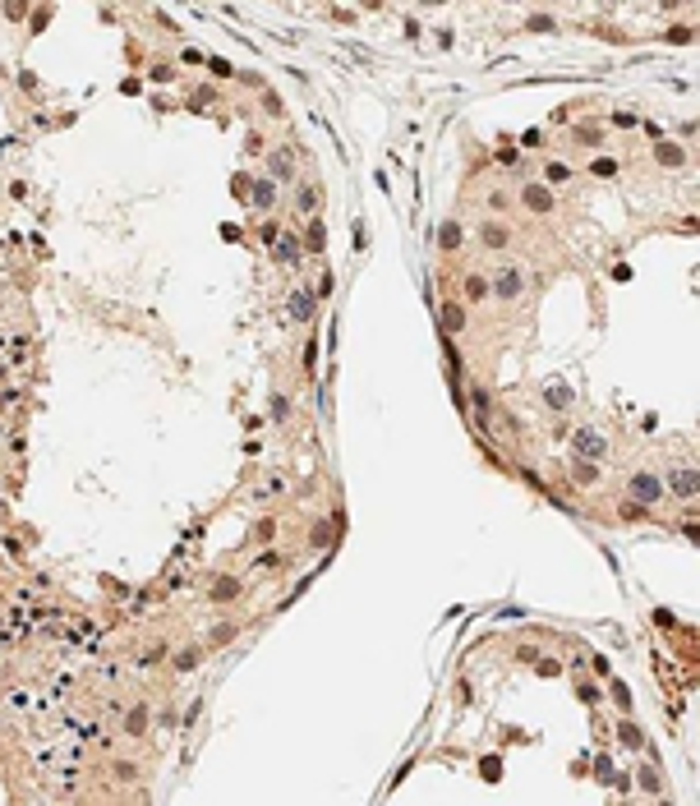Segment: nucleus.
Masks as SVG:
<instances>
[{
    "instance_id": "obj_1",
    "label": "nucleus",
    "mask_w": 700,
    "mask_h": 806,
    "mask_svg": "<svg viewBox=\"0 0 700 806\" xmlns=\"http://www.w3.org/2000/svg\"><path fill=\"white\" fill-rule=\"evenodd\" d=\"M525 290V277H521V267H502L498 277L489 281V295H498V299H516Z\"/></svg>"
},
{
    "instance_id": "obj_2",
    "label": "nucleus",
    "mask_w": 700,
    "mask_h": 806,
    "mask_svg": "<svg viewBox=\"0 0 700 806\" xmlns=\"http://www.w3.org/2000/svg\"><path fill=\"white\" fill-rule=\"evenodd\" d=\"M627 489H631V498H636V502H645V507L664 498V479H659V474H649V470H640L636 479L627 484Z\"/></svg>"
},
{
    "instance_id": "obj_3",
    "label": "nucleus",
    "mask_w": 700,
    "mask_h": 806,
    "mask_svg": "<svg viewBox=\"0 0 700 806\" xmlns=\"http://www.w3.org/2000/svg\"><path fill=\"white\" fill-rule=\"evenodd\" d=\"M521 203H525L530 212H539V217H548V212H553V189H548V184H525V189H521Z\"/></svg>"
},
{
    "instance_id": "obj_4",
    "label": "nucleus",
    "mask_w": 700,
    "mask_h": 806,
    "mask_svg": "<svg viewBox=\"0 0 700 806\" xmlns=\"http://www.w3.org/2000/svg\"><path fill=\"white\" fill-rule=\"evenodd\" d=\"M267 171H272V180H295V152H290V148H272L267 152Z\"/></svg>"
},
{
    "instance_id": "obj_5",
    "label": "nucleus",
    "mask_w": 700,
    "mask_h": 806,
    "mask_svg": "<svg viewBox=\"0 0 700 806\" xmlns=\"http://www.w3.org/2000/svg\"><path fill=\"white\" fill-rule=\"evenodd\" d=\"M604 452H608V442L599 438L595 429H576V456H585V461H599Z\"/></svg>"
},
{
    "instance_id": "obj_6",
    "label": "nucleus",
    "mask_w": 700,
    "mask_h": 806,
    "mask_svg": "<svg viewBox=\"0 0 700 806\" xmlns=\"http://www.w3.org/2000/svg\"><path fill=\"white\" fill-rule=\"evenodd\" d=\"M668 489H673L677 498H696L700 493V470H673L668 474Z\"/></svg>"
},
{
    "instance_id": "obj_7",
    "label": "nucleus",
    "mask_w": 700,
    "mask_h": 806,
    "mask_svg": "<svg viewBox=\"0 0 700 806\" xmlns=\"http://www.w3.org/2000/svg\"><path fill=\"white\" fill-rule=\"evenodd\" d=\"M438 323H442V332H447V336L465 332V309H461V304H452V299H447V304L438 309Z\"/></svg>"
},
{
    "instance_id": "obj_8",
    "label": "nucleus",
    "mask_w": 700,
    "mask_h": 806,
    "mask_svg": "<svg viewBox=\"0 0 700 806\" xmlns=\"http://www.w3.org/2000/svg\"><path fill=\"white\" fill-rule=\"evenodd\" d=\"M208 595L217 599V604H230V599H240V595H245V585H240L235 576H217V580H212V590H208Z\"/></svg>"
},
{
    "instance_id": "obj_9",
    "label": "nucleus",
    "mask_w": 700,
    "mask_h": 806,
    "mask_svg": "<svg viewBox=\"0 0 700 806\" xmlns=\"http://www.w3.org/2000/svg\"><path fill=\"white\" fill-rule=\"evenodd\" d=\"M479 240H484L489 249H507V245H511V230L502 226V221H484V226H479Z\"/></svg>"
},
{
    "instance_id": "obj_10",
    "label": "nucleus",
    "mask_w": 700,
    "mask_h": 806,
    "mask_svg": "<svg viewBox=\"0 0 700 806\" xmlns=\"http://www.w3.org/2000/svg\"><path fill=\"white\" fill-rule=\"evenodd\" d=\"M272 258H277V263H299V240L295 235H277L272 240Z\"/></svg>"
},
{
    "instance_id": "obj_11",
    "label": "nucleus",
    "mask_w": 700,
    "mask_h": 806,
    "mask_svg": "<svg viewBox=\"0 0 700 806\" xmlns=\"http://www.w3.org/2000/svg\"><path fill=\"white\" fill-rule=\"evenodd\" d=\"M148 723H152L148 705H134V710L124 714V733H129V737H143V733H148Z\"/></svg>"
},
{
    "instance_id": "obj_12",
    "label": "nucleus",
    "mask_w": 700,
    "mask_h": 806,
    "mask_svg": "<svg viewBox=\"0 0 700 806\" xmlns=\"http://www.w3.org/2000/svg\"><path fill=\"white\" fill-rule=\"evenodd\" d=\"M272 198H277V184L272 180H249V203L254 208H272Z\"/></svg>"
},
{
    "instance_id": "obj_13",
    "label": "nucleus",
    "mask_w": 700,
    "mask_h": 806,
    "mask_svg": "<svg viewBox=\"0 0 700 806\" xmlns=\"http://www.w3.org/2000/svg\"><path fill=\"white\" fill-rule=\"evenodd\" d=\"M314 290H295V295H290V314H295L299 318V323H309V318H314Z\"/></svg>"
},
{
    "instance_id": "obj_14",
    "label": "nucleus",
    "mask_w": 700,
    "mask_h": 806,
    "mask_svg": "<svg viewBox=\"0 0 700 806\" xmlns=\"http://www.w3.org/2000/svg\"><path fill=\"white\" fill-rule=\"evenodd\" d=\"M654 161H659V166H682V161H686V148H677V143H659V148H654Z\"/></svg>"
},
{
    "instance_id": "obj_15",
    "label": "nucleus",
    "mask_w": 700,
    "mask_h": 806,
    "mask_svg": "<svg viewBox=\"0 0 700 806\" xmlns=\"http://www.w3.org/2000/svg\"><path fill=\"white\" fill-rule=\"evenodd\" d=\"M198 659H203L198 645H184V649H175V654H171V664L180 668V673H193V668H198Z\"/></svg>"
},
{
    "instance_id": "obj_16",
    "label": "nucleus",
    "mask_w": 700,
    "mask_h": 806,
    "mask_svg": "<svg viewBox=\"0 0 700 806\" xmlns=\"http://www.w3.org/2000/svg\"><path fill=\"white\" fill-rule=\"evenodd\" d=\"M235 636H240V627H235V622H217V627L208 631V645H212V649H221V645H230Z\"/></svg>"
},
{
    "instance_id": "obj_17",
    "label": "nucleus",
    "mask_w": 700,
    "mask_h": 806,
    "mask_svg": "<svg viewBox=\"0 0 700 806\" xmlns=\"http://www.w3.org/2000/svg\"><path fill=\"white\" fill-rule=\"evenodd\" d=\"M318 198H323V189H318V184H299V189H295V208H299V212H314Z\"/></svg>"
},
{
    "instance_id": "obj_18",
    "label": "nucleus",
    "mask_w": 700,
    "mask_h": 806,
    "mask_svg": "<svg viewBox=\"0 0 700 806\" xmlns=\"http://www.w3.org/2000/svg\"><path fill=\"white\" fill-rule=\"evenodd\" d=\"M571 479H576V484H595L599 479V465L585 461V456H576V461H571Z\"/></svg>"
},
{
    "instance_id": "obj_19",
    "label": "nucleus",
    "mask_w": 700,
    "mask_h": 806,
    "mask_svg": "<svg viewBox=\"0 0 700 806\" xmlns=\"http://www.w3.org/2000/svg\"><path fill=\"white\" fill-rule=\"evenodd\" d=\"M543 396H548L553 410H567V405H571V387L567 383H548V387H543Z\"/></svg>"
},
{
    "instance_id": "obj_20",
    "label": "nucleus",
    "mask_w": 700,
    "mask_h": 806,
    "mask_svg": "<svg viewBox=\"0 0 700 806\" xmlns=\"http://www.w3.org/2000/svg\"><path fill=\"white\" fill-rule=\"evenodd\" d=\"M332 539H336V526H332V516H323V521L314 526V535H309V543H314V548H327Z\"/></svg>"
},
{
    "instance_id": "obj_21",
    "label": "nucleus",
    "mask_w": 700,
    "mask_h": 806,
    "mask_svg": "<svg viewBox=\"0 0 700 806\" xmlns=\"http://www.w3.org/2000/svg\"><path fill=\"white\" fill-rule=\"evenodd\" d=\"M304 245L314 249V254H323V249H327V226H323V221H309V230H304Z\"/></svg>"
},
{
    "instance_id": "obj_22",
    "label": "nucleus",
    "mask_w": 700,
    "mask_h": 806,
    "mask_svg": "<svg viewBox=\"0 0 700 806\" xmlns=\"http://www.w3.org/2000/svg\"><path fill=\"white\" fill-rule=\"evenodd\" d=\"M438 245H442V249H456V245H461V226H456V221H442V230H438Z\"/></svg>"
},
{
    "instance_id": "obj_23",
    "label": "nucleus",
    "mask_w": 700,
    "mask_h": 806,
    "mask_svg": "<svg viewBox=\"0 0 700 806\" xmlns=\"http://www.w3.org/2000/svg\"><path fill=\"white\" fill-rule=\"evenodd\" d=\"M617 737H622V746H631V751H636V746H645V737H640V728H636V723H622V728H617Z\"/></svg>"
},
{
    "instance_id": "obj_24",
    "label": "nucleus",
    "mask_w": 700,
    "mask_h": 806,
    "mask_svg": "<svg viewBox=\"0 0 700 806\" xmlns=\"http://www.w3.org/2000/svg\"><path fill=\"white\" fill-rule=\"evenodd\" d=\"M489 295V281L484 277H465V299H484Z\"/></svg>"
},
{
    "instance_id": "obj_25",
    "label": "nucleus",
    "mask_w": 700,
    "mask_h": 806,
    "mask_svg": "<svg viewBox=\"0 0 700 806\" xmlns=\"http://www.w3.org/2000/svg\"><path fill=\"white\" fill-rule=\"evenodd\" d=\"M530 33H558V23H553V14H530Z\"/></svg>"
},
{
    "instance_id": "obj_26",
    "label": "nucleus",
    "mask_w": 700,
    "mask_h": 806,
    "mask_svg": "<svg viewBox=\"0 0 700 806\" xmlns=\"http://www.w3.org/2000/svg\"><path fill=\"white\" fill-rule=\"evenodd\" d=\"M636 774H640V788H645V792H659V788H664L659 770H649V765H645V770H636Z\"/></svg>"
},
{
    "instance_id": "obj_27",
    "label": "nucleus",
    "mask_w": 700,
    "mask_h": 806,
    "mask_svg": "<svg viewBox=\"0 0 700 806\" xmlns=\"http://www.w3.org/2000/svg\"><path fill=\"white\" fill-rule=\"evenodd\" d=\"M622 516H627V521H649V511H645V502L631 498V502H622Z\"/></svg>"
},
{
    "instance_id": "obj_28",
    "label": "nucleus",
    "mask_w": 700,
    "mask_h": 806,
    "mask_svg": "<svg viewBox=\"0 0 700 806\" xmlns=\"http://www.w3.org/2000/svg\"><path fill=\"white\" fill-rule=\"evenodd\" d=\"M599 139H604V134H599L595 124H576V143H590V148H599Z\"/></svg>"
},
{
    "instance_id": "obj_29",
    "label": "nucleus",
    "mask_w": 700,
    "mask_h": 806,
    "mask_svg": "<svg viewBox=\"0 0 700 806\" xmlns=\"http://www.w3.org/2000/svg\"><path fill=\"white\" fill-rule=\"evenodd\" d=\"M272 420H277V424H286V420H290V401H286L281 392L272 396Z\"/></svg>"
},
{
    "instance_id": "obj_30",
    "label": "nucleus",
    "mask_w": 700,
    "mask_h": 806,
    "mask_svg": "<svg viewBox=\"0 0 700 806\" xmlns=\"http://www.w3.org/2000/svg\"><path fill=\"white\" fill-rule=\"evenodd\" d=\"M5 18H28V0H5Z\"/></svg>"
},
{
    "instance_id": "obj_31",
    "label": "nucleus",
    "mask_w": 700,
    "mask_h": 806,
    "mask_svg": "<svg viewBox=\"0 0 700 806\" xmlns=\"http://www.w3.org/2000/svg\"><path fill=\"white\" fill-rule=\"evenodd\" d=\"M115 779H120V783H134V779H139V765L120 760V765H115Z\"/></svg>"
},
{
    "instance_id": "obj_32",
    "label": "nucleus",
    "mask_w": 700,
    "mask_h": 806,
    "mask_svg": "<svg viewBox=\"0 0 700 806\" xmlns=\"http://www.w3.org/2000/svg\"><path fill=\"white\" fill-rule=\"evenodd\" d=\"M484 779H489V783L502 779V760H498V755H489V760H484Z\"/></svg>"
},
{
    "instance_id": "obj_33",
    "label": "nucleus",
    "mask_w": 700,
    "mask_h": 806,
    "mask_svg": "<svg viewBox=\"0 0 700 806\" xmlns=\"http://www.w3.org/2000/svg\"><path fill=\"white\" fill-rule=\"evenodd\" d=\"M474 410H479V420H489V415H493V405H489V392H479V387H474Z\"/></svg>"
},
{
    "instance_id": "obj_34",
    "label": "nucleus",
    "mask_w": 700,
    "mask_h": 806,
    "mask_svg": "<svg viewBox=\"0 0 700 806\" xmlns=\"http://www.w3.org/2000/svg\"><path fill=\"white\" fill-rule=\"evenodd\" d=\"M612 696H617L622 710H631V691H627V682H612Z\"/></svg>"
},
{
    "instance_id": "obj_35",
    "label": "nucleus",
    "mask_w": 700,
    "mask_h": 806,
    "mask_svg": "<svg viewBox=\"0 0 700 806\" xmlns=\"http://www.w3.org/2000/svg\"><path fill=\"white\" fill-rule=\"evenodd\" d=\"M668 42H673V46H686V42H691V28H673V33H668Z\"/></svg>"
},
{
    "instance_id": "obj_36",
    "label": "nucleus",
    "mask_w": 700,
    "mask_h": 806,
    "mask_svg": "<svg viewBox=\"0 0 700 806\" xmlns=\"http://www.w3.org/2000/svg\"><path fill=\"white\" fill-rule=\"evenodd\" d=\"M332 286H336V281H332V272H323V281H318V299H327V295H332Z\"/></svg>"
},
{
    "instance_id": "obj_37",
    "label": "nucleus",
    "mask_w": 700,
    "mask_h": 806,
    "mask_svg": "<svg viewBox=\"0 0 700 806\" xmlns=\"http://www.w3.org/2000/svg\"><path fill=\"white\" fill-rule=\"evenodd\" d=\"M208 70H212V74H221V79H226V74H235V70H230L226 60H208Z\"/></svg>"
},
{
    "instance_id": "obj_38",
    "label": "nucleus",
    "mask_w": 700,
    "mask_h": 806,
    "mask_svg": "<svg viewBox=\"0 0 700 806\" xmlns=\"http://www.w3.org/2000/svg\"><path fill=\"white\" fill-rule=\"evenodd\" d=\"M548 180H567V166H562V161H548Z\"/></svg>"
},
{
    "instance_id": "obj_39",
    "label": "nucleus",
    "mask_w": 700,
    "mask_h": 806,
    "mask_svg": "<svg viewBox=\"0 0 700 806\" xmlns=\"http://www.w3.org/2000/svg\"><path fill=\"white\" fill-rule=\"evenodd\" d=\"M664 9H682V5H691V0H659Z\"/></svg>"
},
{
    "instance_id": "obj_40",
    "label": "nucleus",
    "mask_w": 700,
    "mask_h": 806,
    "mask_svg": "<svg viewBox=\"0 0 700 806\" xmlns=\"http://www.w3.org/2000/svg\"><path fill=\"white\" fill-rule=\"evenodd\" d=\"M364 9H383V0H364Z\"/></svg>"
},
{
    "instance_id": "obj_41",
    "label": "nucleus",
    "mask_w": 700,
    "mask_h": 806,
    "mask_svg": "<svg viewBox=\"0 0 700 806\" xmlns=\"http://www.w3.org/2000/svg\"><path fill=\"white\" fill-rule=\"evenodd\" d=\"M415 5H442V0H415Z\"/></svg>"
},
{
    "instance_id": "obj_42",
    "label": "nucleus",
    "mask_w": 700,
    "mask_h": 806,
    "mask_svg": "<svg viewBox=\"0 0 700 806\" xmlns=\"http://www.w3.org/2000/svg\"><path fill=\"white\" fill-rule=\"evenodd\" d=\"M507 5H516V0H507Z\"/></svg>"
}]
</instances>
